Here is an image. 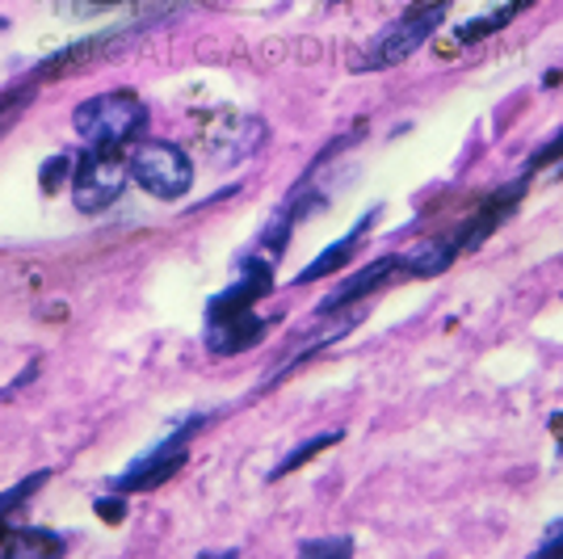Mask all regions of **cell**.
<instances>
[{"label":"cell","mask_w":563,"mask_h":559,"mask_svg":"<svg viewBox=\"0 0 563 559\" xmlns=\"http://www.w3.org/2000/svg\"><path fill=\"white\" fill-rule=\"evenodd\" d=\"M30 97H34V80H25V85H18V89L0 94V135L22 118V110L30 106Z\"/></svg>","instance_id":"cell-16"},{"label":"cell","mask_w":563,"mask_h":559,"mask_svg":"<svg viewBox=\"0 0 563 559\" xmlns=\"http://www.w3.org/2000/svg\"><path fill=\"white\" fill-rule=\"evenodd\" d=\"M126 173H131L152 198H161V202H177V198H186L189 186H194V161H189V152L165 140L135 143L131 156H126Z\"/></svg>","instance_id":"cell-3"},{"label":"cell","mask_w":563,"mask_h":559,"mask_svg":"<svg viewBox=\"0 0 563 559\" xmlns=\"http://www.w3.org/2000/svg\"><path fill=\"white\" fill-rule=\"evenodd\" d=\"M547 164H563V131H560V135H555V140H547V143H542L539 152H534V156L526 161V173L534 177V173H539V168H547Z\"/></svg>","instance_id":"cell-18"},{"label":"cell","mask_w":563,"mask_h":559,"mask_svg":"<svg viewBox=\"0 0 563 559\" xmlns=\"http://www.w3.org/2000/svg\"><path fill=\"white\" fill-rule=\"evenodd\" d=\"M68 542L55 530H13L0 526V559H43V556H64Z\"/></svg>","instance_id":"cell-12"},{"label":"cell","mask_w":563,"mask_h":559,"mask_svg":"<svg viewBox=\"0 0 563 559\" xmlns=\"http://www.w3.org/2000/svg\"><path fill=\"white\" fill-rule=\"evenodd\" d=\"M71 127L85 147L118 152L147 131V106L135 94H97L71 110Z\"/></svg>","instance_id":"cell-1"},{"label":"cell","mask_w":563,"mask_h":559,"mask_svg":"<svg viewBox=\"0 0 563 559\" xmlns=\"http://www.w3.org/2000/svg\"><path fill=\"white\" fill-rule=\"evenodd\" d=\"M265 320L257 311H240V316H223V320H207V350L214 358H235V353L253 350L265 337Z\"/></svg>","instance_id":"cell-8"},{"label":"cell","mask_w":563,"mask_h":559,"mask_svg":"<svg viewBox=\"0 0 563 559\" xmlns=\"http://www.w3.org/2000/svg\"><path fill=\"white\" fill-rule=\"evenodd\" d=\"M530 4H534V0H509V4H500V9L484 13V18H471V22H463L459 30H454V43H459V47H471V43L493 39L496 30H505L517 13H521V9H530Z\"/></svg>","instance_id":"cell-13"},{"label":"cell","mask_w":563,"mask_h":559,"mask_svg":"<svg viewBox=\"0 0 563 559\" xmlns=\"http://www.w3.org/2000/svg\"><path fill=\"white\" fill-rule=\"evenodd\" d=\"M526 182H530V173H521L517 182H509V186H500L496 194H488L479 207H475V215H471L467 223L459 228V249L463 253H475L488 235L500 228V223H509V215H514L517 207H521V198H526Z\"/></svg>","instance_id":"cell-6"},{"label":"cell","mask_w":563,"mask_h":559,"mask_svg":"<svg viewBox=\"0 0 563 559\" xmlns=\"http://www.w3.org/2000/svg\"><path fill=\"white\" fill-rule=\"evenodd\" d=\"M93 505H97V517H101V522H122V517H126L122 492H118V496H101V501H93Z\"/></svg>","instance_id":"cell-20"},{"label":"cell","mask_w":563,"mask_h":559,"mask_svg":"<svg viewBox=\"0 0 563 559\" xmlns=\"http://www.w3.org/2000/svg\"><path fill=\"white\" fill-rule=\"evenodd\" d=\"M560 177H563V168H560Z\"/></svg>","instance_id":"cell-24"},{"label":"cell","mask_w":563,"mask_h":559,"mask_svg":"<svg viewBox=\"0 0 563 559\" xmlns=\"http://www.w3.org/2000/svg\"><path fill=\"white\" fill-rule=\"evenodd\" d=\"M396 274H399V256H378V261H371L366 270H357L353 278H345L332 291L329 299L320 304V316H332V311H345L350 304H362L366 295H375L378 286H387Z\"/></svg>","instance_id":"cell-9"},{"label":"cell","mask_w":563,"mask_h":559,"mask_svg":"<svg viewBox=\"0 0 563 559\" xmlns=\"http://www.w3.org/2000/svg\"><path fill=\"white\" fill-rule=\"evenodd\" d=\"M93 4H118V0H93Z\"/></svg>","instance_id":"cell-23"},{"label":"cell","mask_w":563,"mask_h":559,"mask_svg":"<svg viewBox=\"0 0 563 559\" xmlns=\"http://www.w3.org/2000/svg\"><path fill=\"white\" fill-rule=\"evenodd\" d=\"M207 425V417H186L181 420V429H173V434H165L161 442L152 446L147 454H140L135 463L126 467L122 475L114 480V492H147V489H161L165 480H173L181 467H186L189 459V438L198 434Z\"/></svg>","instance_id":"cell-4"},{"label":"cell","mask_w":563,"mask_h":559,"mask_svg":"<svg viewBox=\"0 0 563 559\" xmlns=\"http://www.w3.org/2000/svg\"><path fill=\"white\" fill-rule=\"evenodd\" d=\"M126 164L118 161V152H97V147H85V156L71 164V198H76V210L85 215H97L110 202L122 198L126 189Z\"/></svg>","instance_id":"cell-5"},{"label":"cell","mask_w":563,"mask_h":559,"mask_svg":"<svg viewBox=\"0 0 563 559\" xmlns=\"http://www.w3.org/2000/svg\"><path fill=\"white\" fill-rule=\"evenodd\" d=\"M539 556H563V522H555L551 530H547V538H542Z\"/></svg>","instance_id":"cell-21"},{"label":"cell","mask_w":563,"mask_h":559,"mask_svg":"<svg viewBox=\"0 0 563 559\" xmlns=\"http://www.w3.org/2000/svg\"><path fill=\"white\" fill-rule=\"evenodd\" d=\"M446 9H450V0H424V4H412L399 22H391L387 30H378L375 43L362 51L357 72L396 68V64H404L408 55H417V51L438 34V25L446 22Z\"/></svg>","instance_id":"cell-2"},{"label":"cell","mask_w":563,"mask_h":559,"mask_svg":"<svg viewBox=\"0 0 563 559\" xmlns=\"http://www.w3.org/2000/svg\"><path fill=\"white\" fill-rule=\"evenodd\" d=\"M274 291V265L269 261H261L253 256L244 270H240V278L228 286V291H219L207 307V320H223V316H240V311H253V304H261L265 295Z\"/></svg>","instance_id":"cell-7"},{"label":"cell","mask_w":563,"mask_h":559,"mask_svg":"<svg viewBox=\"0 0 563 559\" xmlns=\"http://www.w3.org/2000/svg\"><path fill=\"white\" fill-rule=\"evenodd\" d=\"M375 223V210L357 223V228H350V232L341 235V240H332L324 253H316L311 261H307V270H299L295 274V286H307V282H316V278H329V274H336V270H345L353 261V253L362 249V235H366V228Z\"/></svg>","instance_id":"cell-10"},{"label":"cell","mask_w":563,"mask_h":559,"mask_svg":"<svg viewBox=\"0 0 563 559\" xmlns=\"http://www.w3.org/2000/svg\"><path fill=\"white\" fill-rule=\"evenodd\" d=\"M68 177H71L68 156H51V161L43 164V173H38V182H43V189H47V194H55V189L64 186Z\"/></svg>","instance_id":"cell-19"},{"label":"cell","mask_w":563,"mask_h":559,"mask_svg":"<svg viewBox=\"0 0 563 559\" xmlns=\"http://www.w3.org/2000/svg\"><path fill=\"white\" fill-rule=\"evenodd\" d=\"M341 438H345L341 429H332V434H316V438H307L303 446H295V450H290V454H286V459H282V463L274 467V471H269V480H282V475H290V471H299V467H303L307 459H316L320 450H329V446H336V442H341Z\"/></svg>","instance_id":"cell-14"},{"label":"cell","mask_w":563,"mask_h":559,"mask_svg":"<svg viewBox=\"0 0 563 559\" xmlns=\"http://www.w3.org/2000/svg\"><path fill=\"white\" fill-rule=\"evenodd\" d=\"M551 434H555V442H560V450H563V413L551 417Z\"/></svg>","instance_id":"cell-22"},{"label":"cell","mask_w":563,"mask_h":559,"mask_svg":"<svg viewBox=\"0 0 563 559\" xmlns=\"http://www.w3.org/2000/svg\"><path fill=\"white\" fill-rule=\"evenodd\" d=\"M47 480H51V471H34V475H25V480H18V484H13L9 492H0V517H9L13 509H22L25 501H30L34 492L43 489Z\"/></svg>","instance_id":"cell-15"},{"label":"cell","mask_w":563,"mask_h":559,"mask_svg":"<svg viewBox=\"0 0 563 559\" xmlns=\"http://www.w3.org/2000/svg\"><path fill=\"white\" fill-rule=\"evenodd\" d=\"M299 551L316 559H345L353 556V538H316V542H299Z\"/></svg>","instance_id":"cell-17"},{"label":"cell","mask_w":563,"mask_h":559,"mask_svg":"<svg viewBox=\"0 0 563 559\" xmlns=\"http://www.w3.org/2000/svg\"><path fill=\"white\" fill-rule=\"evenodd\" d=\"M463 253L459 249V235L446 232V235H429L424 244H417L408 256H399V270L408 274V278H438L442 270L454 265V256Z\"/></svg>","instance_id":"cell-11"}]
</instances>
